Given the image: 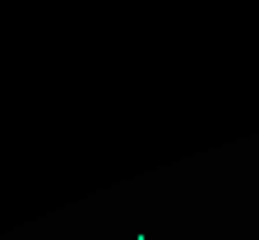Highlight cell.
<instances>
[{
	"label": "cell",
	"mask_w": 259,
	"mask_h": 240,
	"mask_svg": "<svg viewBox=\"0 0 259 240\" xmlns=\"http://www.w3.org/2000/svg\"><path fill=\"white\" fill-rule=\"evenodd\" d=\"M135 240H148V235H135Z\"/></svg>",
	"instance_id": "6da1fadb"
}]
</instances>
